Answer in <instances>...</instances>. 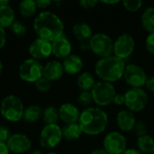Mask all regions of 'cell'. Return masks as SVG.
Returning a JSON list of instances; mask_svg holds the SVG:
<instances>
[{"mask_svg":"<svg viewBox=\"0 0 154 154\" xmlns=\"http://www.w3.org/2000/svg\"><path fill=\"white\" fill-rule=\"evenodd\" d=\"M33 30L38 38L54 42L64 34L62 20L51 11H43L37 14L33 21Z\"/></svg>","mask_w":154,"mask_h":154,"instance_id":"obj_1","label":"cell"},{"mask_svg":"<svg viewBox=\"0 0 154 154\" xmlns=\"http://www.w3.org/2000/svg\"><path fill=\"white\" fill-rule=\"evenodd\" d=\"M108 116L100 107H87L79 116V125L83 134L95 136L106 131L108 126Z\"/></svg>","mask_w":154,"mask_h":154,"instance_id":"obj_2","label":"cell"},{"mask_svg":"<svg viewBox=\"0 0 154 154\" xmlns=\"http://www.w3.org/2000/svg\"><path fill=\"white\" fill-rule=\"evenodd\" d=\"M125 69V60L116 57L115 55L99 59L95 64L96 75L102 81L112 84L124 78Z\"/></svg>","mask_w":154,"mask_h":154,"instance_id":"obj_3","label":"cell"},{"mask_svg":"<svg viewBox=\"0 0 154 154\" xmlns=\"http://www.w3.org/2000/svg\"><path fill=\"white\" fill-rule=\"evenodd\" d=\"M24 106L22 100L14 95L5 97L0 104L1 116L9 122H18L23 119Z\"/></svg>","mask_w":154,"mask_h":154,"instance_id":"obj_4","label":"cell"},{"mask_svg":"<svg viewBox=\"0 0 154 154\" xmlns=\"http://www.w3.org/2000/svg\"><path fill=\"white\" fill-rule=\"evenodd\" d=\"M93 102L98 106H107L113 103L116 94V88L112 83L106 81H97L91 89Z\"/></svg>","mask_w":154,"mask_h":154,"instance_id":"obj_5","label":"cell"},{"mask_svg":"<svg viewBox=\"0 0 154 154\" xmlns=\"http://www.w3.org/2000/svg\"><path fill=\"white\" fill-rule=\"evenodd\" d=\"M125 94V106L127 110L137 113L143 111L148 105L149 97L143 88H130Z\"/></svg>","mask_w":154,"mask_h":154,"instance_id":"obj_6","label":"cell"},{"mask_svg":"<svg viewBox=\"0 0 154 154\" xmlns=\"http://www.w3.org/2000/svg\"><path fill=\"white\" fill-rule=\"evenodd\" d=\"M89 47L90 51L100 59L106 58L113 55L114 41L109 35L97 32L93 34L89 40Z\"/></svg>","mask_w":154,"mask_h":154,"instance_id":"obj_7","label":"cell"},{"mask_svg":"<svg viewBox=\"0 0 154 154\" xmlns=\"http://www.w3.org/2000/svg\"><path fill=\"white\" fill-rule=\"evenodd\" d=\"M19 77L27 83H35L43 77V66L39 60L27 59L19 66Z\"/></svg>","mask_w":154,"mask_h":154,"instance_id":"obj_8","label":"cell"},{"mask_svg":"<svg viewBox=\"0 0 154 154\" xmlns=\"http://www.w3.org/2000/svg\"><path fill=\"white\" fill-rule=\"evenodd\" d=\"M62 139V128L58 125H45L42 129L39 137L41 146L47 150L57 147Z\"/></svg>","mask_w":154,"mask_h":154,"instance_id":"obj_9","label":"cell"},{"mask_svg":"<svg viewBox=\"0 0 154 154\" xmlns=\"http://www.w3.org/2000/svg\"><path fill=\"white\" fill-rule=\"evenodd\" d=\"M135 49V40L132 34L128 32L122 33L114 42L113 54L125 60L129 58L134 51Z\"/></svg>","mask_w":154,"mask_h":154,"instance_id":"obj_10","label":"cell"},{"mask_svg":"<svg viewBox=\"0 0 154 154\" xmlns=\"http://www.w3.org/2000/svg\"><path fill=\"white\" fill-rule=\"evenodd\" d=\"M103 149L108 154H122L127 149L126 138L119 132H110L104 138Z\"/></svg>","mask_w":154,"mask_h":154,"instance_id":"obj_11","label":"cell"},{"mask_svg":"<svg viewBox=\"0 0 154 154\" xmlns=\"http://www.w3.org/2000/svg\"><path fill=\"white\" fill-rule=\"evenodd\" d=\"M124 79L128 86L135 88H143L145 86L148 76L143 68L136 64L125 66Z\"/></svg>","mask_w":154,"mask_h":154,"instance_id":"obj_12","label":"cell"},{"mask_svg":"<svg viewBox=\"0 0 154 154\" xmlns=\"http://www.w3.org/2000/svg\"><path fill=\"white\" fill-rule=\"evenodd\" d=\"M28 51L32 59L39 61L45 60L52 54L51 42L42 38H37L30 44Z\"/></svg>","mask_w":154,"mask_h":154,"instance_id":"obj_13","label":"cell"},{"mask_svg":"<svg viewBox=\"0 0 154 154\" xmlns=\"http://www.w3.org/2000/svg\"><path fill=\"white\" fill-rule=\"evenodd\" d=\"M6 145L10 152L15 154H23L27 152L32 147V142L30 138L23 134H11Z\"/></svg>","mask_w":154,"mask_h":154,"instance_id":"obj_14","label":"cell"},{"mask_svg":"<svg viewBox=\"0 0 154 154\" xmlns=\"http://www.w3.org/2000/svg\"><path fill=\"white\" fill-rule=\"evenodd\" d=\"M51 46H52V54L59 59L64 60L71 54L72 46L69 40L65 34H63L62 36L52 42Z\"/></svg>","mask_w":154,"mask_h":154,"instance_id":"obj_15","label":"cell"},{"mask_svg":"<svg viewBox=\"0 0 154 154\" xmlns=\"http://www.w3.org/2000/svg\"><path fill=\"white\" fill-rule=\"evenodd\" d=\"M59 116L60 119L66 125L75 124L79 122L80 112L75 105L70 103H65L60 106Z\"/></svg>","mask_w":154,"mask_h":154,"instance_id":"obj_16","label":"cell"},{"mask_svg":"<svg viewBox=\"0 0 154 154\" xmlns=\"http://www.w3.org/2000/svg\"><path fill=\"white\" fill-rule=\"evenodd\" d=\"M136 121L134 114L127 109L121 110L116 115V125L121 131L125 133L134 130Z\"/></svg>","mask_w":154,"mask_h":154,"instance_id":"obj_17","label":"cell"},{"mask_svg":"<svg viewBox=\"0 0 154 154\" xmlns=\"http://www.w3.org/2000/svg\"><path fill=\"white\" fill-rule=\"evenodd\" d=\"M63 74L62 63L58 60H51L43 66V77L51 82L59 80Z\"/></svg>","mask_w":154,"mask_h":154,"instance_id":"obj_18","label":"cell"},{"mask_svg":"<svg viewBox=\"0 0 154 154\" xmlns=\"http://www.w3.org/2000/svg\"><path fill=\"white\" fill-rule=\"evenodd\" d=\"M83 60L80 56L77 54H70L63 60L62 66L64 72L69 75H77L83 69Z\"/></svg>","mask_w":154,"mask_h":154,"instance_id":"obj_19","label":"cell"},{"mask_svg":"<svg viewBox=\"0 0 154 154\" xmlns=\"http://www.w3.org/2000/svg\"><path fill=\"white\" fill-rule=\"evenodd\" d=\"M72 34L79 42H88L93 36V31L87 23H78L72 27Z\"/></svg>","mask_w":154,"mask_h":154,"instance_id":"obj_20","label":"cell"},{"mask_svg":"<svg viewBox=\"0 0 154 154\" xmlns=\"http://www.w3.org/2000/svg\"><path fill=\"white\" fill-rule=\"evenodd\" d=\"M15 21L14 10L10 5L0 6V26L4 29L11 27Z\"/></svg>","mask_w":154,"mask_h":154,"instance_id":"obj_21","label":"cell"},{"mask_svg":"<svg viewBox=\"0 0 154 154\" xmlns=\"http://www.w3.org/2000/svg\"><path fill=\"white\" fill-rule=\"evenodd\" d=\"M137 150L143 154L154 153V138L150 134H145L137 137Z\"/></svg>","mask_w":154,"mask_h":154,"instance_id":"obj_22","label":"cell"},{"mask_svg":"<svg viewBox=\"0 0 154 154\" xmlns=\"http://www.w3.org/2000/svg\"><path fill=\"white\" fill-rule=\"evenodd\" d=\"M42 112L43 110L38 105H31L24 108L23 119L26 123H34L39 119L42 118Z\"/></svg>","mask_w":154,"mask_h":154,"instance_id":"obj_23","label":"cell"},{"mask_svg":"<svg viewBox=\"0 0 154 154\" xmlns=\"http://www.w3.org/2000/svg\"><path fill=\"white\" fill-rule=\"evenodd\" d=\"M143 28L149 33H154V6L146 8L141 16Z\"/></svg>","mask_w":154,"mask_h":154,"instance_id":"obj_24","label":"cell"},{"mask_svg":"<svg viewBox=\"0 0 154 154\" xmlns=\"http://www.w3.org/2000/svg\"><path fill=\"white\" fill-rule=\"evenodd\" d=\"M96 83L95 78L89 72H82L77 79V85L81 91H91Z\"/></svg>","mask_w":154,"mask_h":154,"instance_id":"obj_25","label":"cell"},{"mask_svg":"<svg viewBox=\"0 0 154 154\" xmlns=\"http://www.w3.org/2000/svg\"><path fill=\"white\" fill-rule=\"evenodd\" d=\"M82 134L83 133H82L80 126L79 125L78 123L68 124L62 127V136L64 139H66L68 141L78 140L81 136Z\"/></svg>","mask_w":154,"mask_h":154,"instance_id":"obj_26","label":"cell"},{"mask_svg":"<svg viewBox=\"0 0 154 154\" xmlns=\"http://www.w3.org/2000/svg\"><path fill=\"white\" fill-rule=\"evenodd\" d=\"M37 5L34 0H23L19 4V12L24 18L32 17L37 11Z\"/></svg>","mask_w":154,"mask_h":154,"instance_id":"obj_27","label":"cell"},{"mask_svg":"<svg viewBox=\"0 0 154 154\" xmlns=\"http://www.w3.org/2000/svg\"><path fill=\"white\" fill-rule=\"evenodd\" d=\"M59 119V108L55 107L54 106H49L43 109L42 120L45 125H57Z\"/></svg>","mask_w":154,"mask_h":154,"instance_id":"obj_28","label":"cell"},{"mask_svg":"<svg viewBox=\"0 0 154 154\" xmlns=\"http://www.w3.org/2000/svg\"><path fill=\"white\" fill-rule=\"evenodd\" d=\"M122 5L127 11L134 13L141 9L143 3L142 0H123Z\"/></svg>","mask_w":154,"mask_h":154,"instance_id":"obj_29","label":"cell"},{"mask_svg":"<svg viewBox=\"0 0 154 154\" xmlns=\"http://www.w3.org/2000/svg\"><path fill=\"white\" fill-rule=\"evenodd\" d=\"M78 103L82 106H89L93 103L90 91H80L78 97Z\"/></svg>","mask_w":154,"mask_h":154,"instance_id":"obj_30","label":"cell"},{"mask_svg":"<svg viewBox=\"0 0 154 154\" xmlns=\"http://www.w3.org/2000/svg\"><path fill=\"white\" fill-rule=\"evenodd\" d=\"M11 32L17 36H23L26 33V26L18 20H15L10 27Z\"/></svg>","mask_w":154,"mask_h":154,"instance_id":"obj_31","label":"cell"},{"mask_svg":"<svg viewBox=\"0 0 154 154\" xmlns=\"http://www.w3.org/2000/svg\"><path fill=\"white\" fill-rule=\"evenodd\" d=\"M34 85H35L36 89L40 92H48L51 88V82L49 81L44 77H42L37 82H35Z\"/></svg>","mask_w":154,"mask_h":154,"instance_id":"obj_32","label":"cell"},{"mask_svg":"<svg viewBox=\"0 0 154 154\" xmlns=\"http://www.w3.org/2000/svg\"><path fill=\"white\" fill-rule=\"evenodd\" d=\"M147 125L145 124L144 121L143 120H138L135 123V125L134 127V131L135 133V134L139 137V136H143L147 134Z\"/></svg>","mask_w":154,"mask_h":154,"instance_id":"obj_33","label":"cell"},{"mask_svg":"<svg viewBox=\"0 0 154 154\" xmlns=\"http://www.w3.org/2000/svg\"><path fill=\"white\" fill-rule=\"evenodd\" d=\"M99 1L97 0H80L79 2V5L81 8L88 10V9H93L98 5Z\"/></svg>","mask_w":154,"mask_h":154,"instance_id":"obj_34","label":"cell"},{"mask_svg":"<svg viewBox=\"0 0 154 154\" xmlns=\"http://www.w3.org/2000/svg\"><path fill=\"white\" fill-rule=\"evenodd\" d=\"M10 136H11V134H10L9 128L5 125H0V143H6Z\"/></svg>","mask_w":154,"mask_h":154,"instance_id":"obj_35","label":"cell"},{"mask_svg":"<svg viewBox=\"0 0 154 154\" xmlns=\"http://www.w3.org/2000/svg\"><path fill=\"white\" fill-rule=\"evenodd\" d=\"M145 47L149 53L154 55V33H149L145 40Z\"/></svg>","mask_w":154,"mask_h":154,"instance_id":"obj_36","label":"cell"},{"mask_svg":"<svg viewBox=\"0 0 154 154\" xmlns=\"http://www.w3.org/2000/svg\"><path fill=\"white\" fill-rule=\"evenodd\" d=\"M125 94L123 93H116L115 97H114V100H113V103L116 106H123L125 105Z\"/></svg>","mask_w":154,"mask_h":154,"instance_id":"obj_37","label":"cell"},{"mask_svg":"<svg viewBox=\"0 0 154 154\" xmlns=\"http://www.w3.org/2000/svg\"><path fill=\"white\" fill-rule=\"evenodd\" d=\"M6 43V32L5 30L0 26V50L5 47Z\"/></svg>","mask_w":154,"mask_h":154,"instance_id":"obj_38","label":"cell"},{"mask_svg":"<svg viewBox=\"0 0 154 154\" xmlns=\"http://www.w3.org/2000/svg\"><path fill=\"white\" fill-rule=\"evenodd\" d=\"M149 91L154 93V76H151V77H148L147 79V81L145 83V86H144Z\"/></svg>","mask_w":154,"mask_h":154,"instance_id":"obj_39","label":"cell"},{"mask_svg":"<svg viewBox=\"0 0 154 154\" xmlns=\"http://www.w3.org/2000/svg\"><path fill=\"white\" fill-rule=\"evenodd\" d=\"M35 2H36L37 7L38 8H41V9H45L49 5H51V0H37Z\"/></svg>","mask_w":154,"mask_h":154,"instance_id":"obj_40","label":"cell"},{"mask_svg":"<svg viewBox=\"0 0 154 154\" xmlns=\"http://www.w3.org/2000/svg\"><path fill=\"white\" fill-rule=\"evenodd\" d=\"M10 151L5 143H0V154H9Z\"/></svg>","mask_w":154,"mask_h":154,"instance_id":"obj_41","label":"cell"},{"mask_svg":"<svg viewBox=\"0 0 154 154\" xmlns=\"http://www.w3.org/2000/svg\"><path fill=\"white\" fill-rule=\"evenodd\" d=\"M79 47H80V50L83 51H89L90 50V47H89V41L88 42H82L79 43Z\"/></svg>","mask_w":154,"mask_h":154,"instance_id":"obj_42","label":"cell"},{"mask_svg":"<svg viewBox=\"0 0 154 154\" xmlns=\"http://www.w3.org/2000/svg\"><path fill=\"white\" fill-rule=\"evenodd\" d=\"M122 154H143L141 152H139L137 149H126Z\"/></svg>","mask_w":154,"mask_h":154,"instance_id":"obj_43","label":"cell"},{"mask_svg":"<svg viewBox=\"0 0 154 154\" xmlns=\"http://www.w3.org/2000/svg\"><path fill=\"white\" fill-rule=\"evenodd\" d=\"M90 154H108L103 148H97V149H95L91 152Z\"/></svg>","mask_w":154,"mask_h":154,"instance_id":"obj_44","label":"cell"},{"mask_svg":"<svg viewBox=\"0 0 154 154\" xmlns=\"http://www.w3.org/2000/svg\"><path fill=\"white\" fill-rule=\"evenodd\" d=\"M101 3L104 4V5H113L119 4L120 1H118V0H114V1H101Z\"/></svg>","mask_w":154,"mask_h":154,"instance_id":"obj_45","label":"cell"},{"mask_svg":"<svg viewBox=\"0 0 154 154\" xmlns=\"http://www.w3.org/2000/svg\"><path fill=\"white\" fill-rule=\"evenodd\" d=\"M6 5H9V1L8 0H0V6Z\"/></svg>","mask_w":154,"mask_h":154,"instance_id":"obj_46","label":"cell"},{"mask_svg":"<svg viewBox=\"0 0 154 154\" xmlns=\"http://www.w3.org/2000/svg\"><path fill=\"white\" fill-rule=\"evenodd\" d=\"M27 154H42V152H41L40 150H33V151H32V152H28Z\"/></svg>","mask_w":154,"mask_h":154,"instance_id":"obj_47","label":"cell"},{"mask_svg":"<svg viewBox=\"0 0 154 154\" xmlns=\"http://www.w3.org/2000/svg\"><path fill=\"white\" fill-rule=\"evenodd\" d=\"M2 72H3V63H2V61L0 60V76H1V74H2Z\"/></svg>","mask_w":154,"mask_h":154,"instance_id":"obj_48","label":"cell"},{"mask_svg":"<svg viewBox=\"0 0 154 154\" xmlns=\"http://www.w3.org/2000/svg\"><path fill=\"white\" fill-rule=\"evenodd\" d=\"M47 154H58V153H55V152H50V153H47Z\"/></svg>","mask_w":154,"mask_h":154,"instance_id":"obj_49","label":"cell"}]
</instances>
